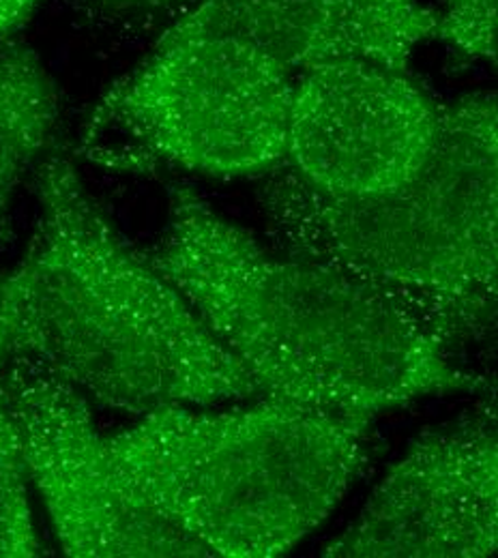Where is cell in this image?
I'll use <instances>...</instances> for the list:
<instances>
[{
  "label": "cell",
  "instance_id": "obj_1",
  "mask_svg": "<svg viewBox=\"0 0 498 558\" xmlns=\"http://www.w3.org/2000/svg\"><path fill=\"white\" fill-rule=\"evenodd\" d=\"M144 256L263 398L372 418L422 398L488 389L378 294L267 252L187 185L170 190L166 230Z\"/></svg>",
  "mask_w": 498,
  "mask_h": 558
},
{
  "label": "cell",
  "instance_id": "obj_2",
  "mask_svg": "<svg viewBox=\"0 0 498 558\" xmlns=\"http://www.w3.org/2000/svg\"><path fill=\"white\" fill-rule=\"evenodd\" d=\"M37 221L0 276V349L50 369L86 400L136 417L258 396L179 290L88 196L72 153L35 170Z\"/></svg>",
  "mask_w": 498,
  "mask_h": 558
},
{
  "label": "cell",
  "instance_id": "obj_3",
  "mask_svg": "<svg viewBox=\"0 0 498 558\" xmlns=\"http://www.w3.org/2000/svg\"><path fill=\"white\" fill-rule=\"evenodd\" d=\"M258 181V205L286 256L372 290L451 354L493 329L498 299L495 93L442 104L426 163L393 192L331 198L286 163Z\"/></svg>",
  "mask_w": 498,
  "mask_h": 558
},
{
  "label": "cell",
  "instance_id": "obj_4",
  "mask_svg": "<svg viewBox=\"0 0 498 558\" xmlns=\"http://www.w3.org/2000/svg\"><path fill=\"white\" fill-rule=\"evenodd\" d=\"M372 418L263 398L250 409H163L106 436L141 502L209 557L274 558L338 507L361 471Z\"/></svg>",
  "mask_w": 498,
  "mask_h": 558
},
{
  "label": "cell",
  "instance_id": "obj_5",
  "mask_svg": "<svg viewBox=\"0 0 498 558\" xmlns=\"http://www.w3.org/2000/svg\"><path fill=\"white\" fill-rule=\"evenodd\" d=\"M294 77L258 48L168 24L97 101L77 153L121 170L263 179L286 163Z\"/></svg>",
  "mask_w": 498,
  "mask_h": 558
},
{
  "label": "cell",
  "instance_id": "obj_6",
  "mask_svg": "<svg viewBox=\"0 0 498 558\" xmlns=\"http://www.w3.org/2000/svg\"><path fill=\"white\" fill-rule=\"evenodd\" d=\"M2 387L28 482L68 557H209L123 486L88 400L70 383L31 359L7 356Z\"/></svg>",
  "mask_w": 498,
  "mask_h": 558
},
{
  "label": "cell",
  "instance_id": "obj_7",
  "mask_svg": "<svg viewBox=\"0 0 498 558\" xmlns=\"http://www.w3.org/2000/svg\"><path fill=\"white\" fill-rule=\"evenodd\" d=\"M440 108L409 71L347 63L299 73L286 166L331 198L393 192L426 163Z\"/></svg>",
  "mask_w": 498,
  "mask_h": 558
},
{
  "label": "cell",
  "instance_id": "obj_8",
  "mask_svg": "<svg viewBox=\"0 0 498 558\" xmlns=\"http://www.w3.org/2000/svg\"><path fill=\"white\" fill-rule=\"evenodd\" d=\"M498 548L495 415L424 432L385 473L331 558H482Z\"/></svg>",
  "mask_w": 498,
  "mask_h": 558
},
{
  "label": "cell",
  "instance_id": "obj_9",
  "mask_svg": "<svg viewBox=\"0 0 498 558\" xmlns=\"http://www.w3.org/2000/svg\"><path fill=\"white\" fill-rule=\"evenodd\" d=\"M170 24L236 37L294 77L347 63L409 71L436 15L422 0H201Z\"/></svg>",
  "mask_w": 498,
  "mask_h": 558
},
{
  "label": "cell",
  "instance_id": "obj_10",
  "mask_svg": "<svg viewBox=\"0 0 498 558\" xmlns=\"http://www.w3.org/2000/svg\"><path fill=\"white\" fill-rule=\"evenodd\" d=\"M59 123V90L26 44L0 48V219L24 179L37 170Z\"/></svg>",
  "mask_w": 498,
  "mask_h": 558
},
{
  "label": "cell",
  "instance_id": "obj_11",
  "mask_svg": "<svg viewBox=\"0 0 498 558\" xmlns=\"http://www.w3.org/2000/svg\"><path fill=\"white\" fill-rule=\"evenodd\" d=\"M2 365L4 352L0 349V558L39 557L41 544L28 498V473L4 398Z\"/></svg>",
  "mask_w": 498,
  "mask_h": 558
},
{
  "label": "cell",
  "instance_id": "obj_12",
  "mask_svg": "<svg viewBox=\"0 0 498 558\" xmlns=\"http://www.w3.org/2000/svg\"><path fill=\"white\" fill-rule=\"evenodd\" d=\"M498 0H436L434 39L466 61L497 63Z\"/></svg>",
  "mask_w": 498,
  "mask_h": 558
},
{
  "label": "cell",
  "instance_id": "obj_13",
  "mask_svg": "<svg viewBox=\"0 0 498 558\" xmlns=\"http://www.w3.org/2000/svg\"><path fill=\"white\" fill-rule=\"evenodd\" d=\"M97 17L121 26H148L172 22L201 0H82ZM166 24V26H168Z\"/></svg>",
  "mask_w": 498,
  "mask_h": 558
},
{
  "label": "cell",
  "instance_id": "obj_14",
  "mask_svg": "<svg viewBox=\"0 0 498 558\" xmlns=\"http://www.w3.org/2000/svg\"><path fill=\"white\" fill-rule=\"evenodd\" d=\"M39 0H0V37L20 28L37 9Z\"/></svg>",
  "mask_w": 498,
  "mask_h": 558
}]
</instances>
